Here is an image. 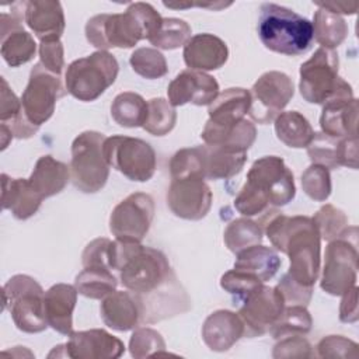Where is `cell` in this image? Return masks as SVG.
<instances>
[{
	"label": "cell",
	"mask_w": 359,
	"mask_h": 359,
	"mask_svg": "<svg viewBox=\"0 0 359 359\" xmlns=\"http://www.w3.org/2000/svg\"><path fill=\"white\" fill-rule=\"evenodd\" d=\"M111 266L118 272L123 287L139 302L142 323L151 324L191 309V299L160 250L115 240Z\"/></svg>",
	"instance_id": "6da1fadb"
},
{
	"label": "cell",
	"mask_w": 359,
	"mask_h": 359,
	"mask_svg": "<svg viewBox=\"0 0 359 359\" xmlns=\"http://www.w3.org/2000/svg\"><path fill=\"white\" fill-rule=\"evenodd\" d=\"M265 234L271 244L289 257L287 273L297 283L313 287L320 273L318 230L309 216H286L276 210L268 212Z\"/></svg>",
	"instance_id": "7a4b0ae2"
},
{
	"label": "cell",
	"mask_w": 359,
	"mask_h": 359,
	"mask_svg": "<svg viewBox=\"0 0 359 359\" xmlns=\"http://www.w3.org/2000/svg\"><path fill=\"white\" fill-rule=\"evenodd\" d=\"M294 196V177L283 158L264 156L250 167L247 181L234 199V208L250 217L268 212L271 206H285Z\"/></svg>",
	"instance_id": "3957f363"
},
{
	"label": "cell",
	"mask_w": 359,
	"mask_h": 359,
	"mask_svg": "<svg viewBox=\"0 0 359 359\" xmlns=\"http://www.w3.org/2000/svg\"><path fill=\"white\" fill-rule=\"evenodd\" d=\"M163 17L156 8L143 1L130 3L125 13L97 14L84 28L90 45L100 50L111 48H133L139 41L147 39L157 32Z\"/></svg>",
	"instance_id": "277c9868"
},
{
	"label": "cell",
	"mask_w": 359,
	"mask_h": 359,
	"mask_svg": "<svg viewBox=\"0 0 359 359\" xmlns=\"http://www.w3.org/2000/svg\"><path fill=\"white\" fill-rule=\"evenodd\" d=\"M257 31L262 45L280 55L297 56L311 48V22L293 10L275 3L261 4Z\"/></svg>",
	"instance_id": "5b68a950"
},
{
	"label": "cell",
	"mask_w": 359,
	"mask_h": 359,
	"mask_svg": "<svg viewBox=\"0 0 359 359\" xmlns=\"http://www.w3.org/2000/svg\"><path fill=\"white\" fill-rule=\"evenodd\" d=\"M119 65L108 50H97L73 60L65 73V87L79 101L97 100L118 77Z\"/></svg>",
	"instance_id": "8992f818"
},
{
	"label": "cell",
	"mask_w": 359,
	"mask_h": 359,
	"mask_svg": "<svg viewBox=\"0 0 359 359\" xmlns=\"http://www.w3.org/2000/svg\"><path fill=\"white\" fill-rule=\"evenodd\" d=\"M104 133L84 130L72 143L70 178L84 194L101 191L108 181L109 164L104 156Z\"/></svg>",
	"instance_id": "52a82bcc"
},
{
	"label": "cell",
	"mask_w": 359,
	"mask_h": 359,
	"mask_svg": "<svg viewBox=\"0 0 359 359\" xmlns=\"http://www.w3.org/2000/svg\"><path fill=\"white\" fill-rule=\"evenodd\" d=\"M43 296L42 286L28 275H14L4 283V309L10 311L20 331L38 334L49 327L45 317Z\"/></svg>",
	"instance_id": "ba28073f"
},
{
	"label": "cell",
	"mask_w": 359,
	"mask_h": 359,
	"mask_svg": "<svg viewBox=\"0 0 359 359\" xmlns=\"http://www.w3.org/2000/svg\"><path fill=\"white\" fill-rule=\"evenodd\" d=\"M358 229H348L328 241L324 254V266L320 286L331 296H342L356 285L358 279Z\"/></svg>",
	"instance_id": "9c48e42d"
},
{
	"label": "cell",
	"mask_w": 359,
	"mask_h": 359,
	"mask_svg": "<svg viewBox=\"0 0 359 359\" xmlns=\"http://www.w3.org/2000/svg\"><path fill=\"white\" fill-rule=\"evenodd\" d=\"M104 156L109 167L130 181L146 182L156 171V151L143 139L114 135L104 140Z\"/></svg>",
	"instance_id": "30bf717a"
},
{
	"label": "cell",
	"mask_w": 359,
	"mask_h": 359,
	"mask_svg": "<svg viewBox=\"0 0 359 359\" xmlns=\"http://www.w3.org/2000/svg\"><path fill=\"white\" fill-rule=\"evenodd\" d=\"M251 107V94L241 87H231L217 94L208 105L206 121L201 139L208 146H223Z\"/></svg>",
	"instance_id": "8fae6325"
},
{
	"label": "cell",
	"mask_w": 359,
	"mask_h": 359,
	"mask_svg": "<svg viewBox=\"0 0 359 359\" xmlns=\"http://www.w3.org/2000/svg\"><path fill=\"white\" fill-rule=\"evenodd\" d=\"M338 53L325 48H318L309 60L302 63L299 91L304 101L323 105L335 94L344 80L338 76Z\"/></svg>",
	"instance_id": "7c38bea8"
},
{
	"label": "cell",
	"mask_w": 359,
	"mask_h": 359,
	"mask_svg": "<svg viewBox=\"0 0 359 359\" xmlns=\"http://www.w3.org/2000/svg\"><path fill=\"white\" fill-rule=\"evenodd\" d=\"M66 93L60 76L50 73L38 62L32 67L28 84L20 98L25 118L39 128L53 115L56 101Z\"/></svg>",
	"instance_id": "4fadbf2b"
},
{
	"label": "cell",
	"mask_w": 359,
	"mask_h": 359,
	"mask_svg": "<svg viewBox=\"0 0 359 359\" xmlns=\"http://www.w3.org/2000/svg\"><path fill=\"white\" fill-rule=\"evenodd\" d=\"M154 210V199L151 195L133 192L112 209L109 231L116 240L140 243L150 230Z\"/></svg>",
	"instance_id": "5bb4252c"
},
{
	"label": "cell",
	"mask_w": 359,
	"mask_h": 359,
	"mask_svg": "<svg viewBox=\"0 0 359 359\" xmlns=\"http://www.w3.org/2000/svg\"><path fill=\"white\" fill-rule=\"evenodd\" d=\"M250 116L258 123H269L282 112L294 94L293 80L283 72L271 70L259 76L251 91Z\"/></svg>",
	"instance_id": "9a60e30c"
},
{
	"label": "cell",
	"mask_w": 359,
	"mask_h": 359,
	"mask_svg": "<svg viewBox=\"0 0 359 359\" xmlns=\"http://www.w3.org/2000/svg\"><path fill=\"white\" fill-rule=\"evenodd\" d=\"M286 307L280 292L264 283L251 292L238 310L244 324V337H261L269 332L271 327Z\"/></svg>",
	"instance_id": "2e32d148"
},
{
	"label": "cell",
	"mask_w": 359,
	"mask_h": 359,
	"mask_svg": "<svg viewBox=\"0 0 359 359\" xmlns=\"http://www.w3.org/2000/svg\"><path fill=\"white\" fill-rule=\"evenodd\" d=\"M212 191L202 177L171 178L167 191V205L170 210L185 220L203 219L212 206Z\"/></svg>",
	"instance_id": "e0dca14e"
},
{
	"label": "cell",
	"mask_w": 359,
	"mask_h": 359,
	"mask_svg": "<svg viewBox=\"0 0 359 359\" xmlns=\"http://www.w3.org/2000/svg\"><path fill=\"white\" fill-rule=\"evenodd\" d=\"M320 126L323 133L335 139L358 136V100L349 83L344 81L337 93L323 104Z\"/></svg>",
	"instance_id": "ac0fdd59"
},
{
	"label": "cell",
	"mask_w": 359,
	"mask_h": 359,
	"mask_svg": "<svg viewBox=\"0 0 359 359\" xmlns=\"http://www.w3.org/2000/svg\"><path fill=\"white\" fill-rule=\"evenodd\" d=\"M22 14L18 3L11 6V14L0 15V52L11 67L28 63L36 52L34 36L22 28Z\"/></svg>",
	"instance_id": "d6986e66"
},
{
	"label": "cell",
	"mask_w": 359,
	"mask_h": 359,
	"mask_svg": "<svg viewBox=\"0 0 359 359\" xmlns=\"http://www.w3.org/2000/svg\"><path fill=\"white\" fill-rule=\"evenodd\" d=\"M219 94L216 79L199 70H182L171 80L167 88L168 102L175 108L188 102L194 105H209Z\"/></svg>",
	"instance_id": "ffe728a7"
},
{
	"label": "cell",
	"mask_w": 359,
	"mask_h": 359,
	"mask_svg": "<svg viewBox=\"0 0 359 359\" xmlns=\"http://www.w3.org/2000/svg\"><path fill=\"white\" fill-rule=\"evenodd\" d=\"M62 346L63 356L73 359H116L125 352V345L119 338L100 328L72 332Z\"/></svg>",
	"instance_id": "44dd1931"
},
{
	"label": "cell",
	"mask_w": 359,
	"mask_h": 359,
	"mask_svg": "<svg viewBox=\"0 0 359 359\" xmlns=\"http://www.w3.org/2000/svg\"><path fill=\"white\" fill-rule=\"evenodd\" d=\"M22 20L35 36L43 41H60L65 31V14L62 4L52 0L18 1Z\"/></svg>",
	"instance_id": "7402d4cb"
},
{
	"label": "cell",
	"mask_w": 359,
	"mask_h": 359,
	"mask_svg": "<svg viewBox=\"0 0 359 359\" xmlns=\"http://www.w3.org/2000/svg\"><path fill=\"white\" fill-rule=\"evenodd\" d=\"M182 56L191 70H217L227 62L229 48L222 38L213 34H196L184 45Z\"/></svg>",
	"instance_id": "603a6c76"
},
{
	"label": "cell",
	"mask_w": 359,
	"mask_h": 359,
	"mask_svg": "<svg viewBox=\"0 0 359 359\" xmlns=\"http://www.w3.org/2000/svg\"><path fill=\"white\" fill-rule=\"evenodd\" d=\"M241 337H244V324L238 313L220 309L203 321L202 339L210 351H229Z\"/></svg>",
	"instance_id": "cb8c5ba5"
},
{
	"label": "cell",
	"mask_w": 359,
	"mask_h": 359,
	"mask_svg": "<svg viewBox=\"0 0 359 359\" xmlns=\"http://www.w3.org/2000/svg\"><path fill=\"white\" fill-rule=\"evenodd\" d=\"M77 289L69 283L50 286L43 296V309L48 325L63 335L73 332V311L77 303Z\"/></svg>",
	"instance_id": "d4e9b609"
},
{
	"label": "cell",
	"mask_w": 359,
	"mask_h": 359,
	"mask_svg": "<svg viewBox=\"0 0 359 359\" xmlns=\"http://www.w3.org/2000/svg\"><path fill=\"white\" fill-rule=\"evenodd\" d=\"M104 324L115 331L135 330L142 324V309L129 290H114L105 296L100 306Z\"/></svg>",
	"instance_id": "484cf974"
},
{
	"label": "cell",
	"mask_w": 359,
	"mask_h": 359,
	"mask_svg": "<svg viewBox=\"0 0 359 359\" xmlns=\"http://www.w3.org/2000/svg\"><path fill=\"white\" fill-rule=\"evenodd\" d=\"M43 198L29 185L28 178H11L1 174V206L10 210L18 220H27L34 216Z\"/></svg>",
	"instance_id": "4316f807"
},
{
	"label": "cell",
	"mask_w": 359,
	"mask_h": 359,
	"mask_svg": "<svg viewBox=\"0 0 359 359\" xmlns=\"http://www.w3.org/2000/svg\"><path fill=\"white\" fill-rule=\"evenodd\" d=\"M70 167L46 154L36 160L35 167L28 178L29 185L43 199L53 196L65 189L70 180Z\"/></svg>",
	"instance_id": "83f0119b"
},
{
	"label": "cell",
	"mask_w": 359,
	"mask_h": 359,
	"mask_svg": "<svg viewBox=\"0 0 359 359\" xmlns=\"http://www.w3.org/2000/svg\"><path fill=\"white\" fill-rule=\"evenodd\" d=\"M280 264V257L273 248L257 244L236 254L234 269L247 272L261 282H266L275 276Z\"/></svg>",
	"instance_id": "f1b7e54d"
},
{
	"label": "cell",
	"mask_w": 359,
	"mask_h": 359,
	"mask_svg": "<svg viewBox=\"0 0 359 359\" xmlns=\"http://www.w3.org/2000/svg\"><path fill=\"white\" fill-rule=\"evenodd\" d=\"M203 147L205 180H229L238 174L247 161V151H234L208 144Z\"/></svg>",
	"instance_id": "f546056e"
},
{
	"label": "cell",
	"mask_w": 359,
	"mask_h": 359,
	"mask_svg": "<svg viewBox=\"0 0 359 359\" xmlns=\"http://www.w3.org/2000/svg\"><path fill=\"white\" fill-rule=\"evenodd\" d=\"M273 122L276 137L287 147H307L314 136V130L310 122L299 111L280 112Z\"/></svg>",
	"instance_id": "4dcf8cb0"
},
{
	"label": "cell",
	"mask_w": 359,
	"mask_h": 359,
	"mask_svg": "<svg viewBox=\"0 0 359 359\" xmlns=\"http://www.w3.org/2000/svg\"><path fill=\"white\" fill-rule=\"evenodd\" d=\"M313 38L325 49H335L338 48L348 35V24L345 20L318 6L317 11L313 17Z\"/></svg>",
	"instance_id": "1f68e13d"
},
{
	"label": "cell",
	"mask_w": 359,
	"mask_h": 359,
	"mask_svg": "<svg viewBox=\"0 0 359 359\" xmlns=\"http://www.w3.org/2000/svg\"><path fill=\"white\" fill-rule=\"evenodd\" d=\"M147 115V101L133 91L118 94L111 104L112 119L123 128L143 126Z\"/></svg>",
	"instance_id": "d6a6232c"
},
{
	"label": "cell",
	"mask_w": 359,
	"mask_h": 359,
	"mask_svg": "<svg viewBox=\"0 0 359 359\" xmlns=\"http://www.w3.org/2000/svg\"><path fill=\"white\" fill-rule=\"evenodd\" d=\"M74 286L84 297L102 300L105 296L116 290L118 279L109 269L87 266L76 276Z\"/></svg>",
	"instance_id": "836d02e7"
},
{
	"label": "cell",
	"mask_w": 359,
	"mask_h": 359,
	"mask_svg": "<svg viewBox=\"0 0 359 359\" xmlns=\"http://www.w3.org/2000/svg\"><path fill=\"white\" fill-rule=\"evenodd\" d=\"M262 233L259 223L248 217H238L227 224L223 233V240L226 247L231 252L237 254L251 245L261 244Z\"/></svg>",
	"instance_id": "e575fe53"
},
{
	"label": "cell",
	"mask_w": 359,
	"mask_h": 359,
	"mask_svg": "<svg viewBox=\"0 0 359 359\" xmlns=\"http://www.w3.org/2000/svg\"><path fill=\"white\" fill-rule=\"evenodd\" d=\"M311 325L313 318L306 306L292 304L283 309L279 318L271 327L269 334L275 339H280L289 335H306L310 332Z\"/></svg>",
	"instance_id": "d590c367"
},
{
	"label": "cell",
	"mask_w": 359,
	"mask_h": 359,
	"mask_svg": "<svg viewBox=\"0 0 359 359\" xmlns=\"http://www.w3.org/2000/svg\"><path fill=\"white\" fill-rule=\"evenodd\" d=\"M177 122L175 108L161 97L147 101V115L143 129L153 136H164L170 133Z\"/></svg>",
	"instance_id": "8d00e7d4"
},
{
	"label": "cell",
	"mask_w": 359,
	"mask_h": 359,
	"mask_svg": "<svg viewBox=\"0 0 359 359\" xmlns=\"http://www.w3.org/2000/svg\"><path fill=\"white\" fill-rule=\"evenodd\" d=\"M191 38V27L181 18H163L160 28L154 35L149 38V42L156 46V49L172 50L184 46Z\"/></svg>",
	"instance_id": "74e56055"
},
{
	"label": "cell",
	"mask_w": 359,
	"mask_h": 359,
	"mask_svg": "<svg viewBox=\"0 0 359 359\" xmlns=\"http://www.w3.org/2000/svg\"><path fill=\"white\" fill-rule=\"evenodd\" d=\"M129 63L135 73L149 80L160 79L168 72L164 55L156 48L143 46L135 49L129 57Z\"/></svg>",
	"instance_id": "f35d334b"
},
{
	"label": "cell",
	"mask_w": 359,
	"mask_h": 359,
	"mask_svg": "<svg viewBox=\"0 0 359 359\" xmlns=\"http://www.w3.org/2000/svg\"><path fill=\"white\" fill-rule=\"evenodd\" d=\"M171 178L202 177L205 178V147H185L178 150L170 160Z\"/></svg>",
	"instance_id": "ab89813d"
},
{
	"label": "cell",
	"mask_w": 359,
	"mask_h": 359,
	"mask_svg": "<svg viewBox=\"0 0 359 359\" xmlns=\"http://www.w3.org/2000/svg\"><path fill=\"white\" fill-rule=\"evenodd\" d=\"M129 352L136 359L167 355L161 334L149 327H136L129 339Z\"/></svg>",
	"instance_id": "60d3db41"
},
{
	"label": "cell",
	"mask_w": 359,
	"mask_h": 359,
	"mask_svg": "<svg viewBox=\"0 0 359 359\" xmlns=\"http://www.w3.org/2000/svg\"><path fill=\"white\" fill-rule=\"evenodd\" d=\"M311 219L318 230L320 237L327 241L339 237L349 226L346 215L330 203L321 206Z\"/></svg>",
	"instance_id": "b9f144b4"
},
{
	"label": "cell",
	"mask_w": 359,
	"mask_h": 359,
	"mask_svg": "<svg viewBox=\"0 0 359 359\" xmlns=\"http://www.w3.org/2000/svg\"><path fill=\"white\" fill-rule=\"evenodd\" d=\"M302 188L304 194L317 202H324L331 195L330 170L320 164L309 165L302 174Z\"/></svg>",
	"instance_id": "7bdbcfd3"
},
{
	"label": "cell",
	"mask_w": 359,
	"mask_h": 359,
	"mask_svg": "<svg viewBox=\"0 0 359 359\" xmlns=\"http://www.w3.org/2000/svg\"><path fill=\"white\" fill-rule=\"evenodd\" d=\"M338 140L323 132L316 133L307 146V154L313 164H320L328 170L341 167L338 160Z\"/></svg>",
	"instance_id": "ee69618b"
},
{
	"label": "cell",
	"mask_w": 359,
	"mask_h": 359,
	"mask_svg": "<svg viewBox=\"0 0 359 359\" xmlns=\"http://www.w3.org/2000/svg\"><path fill=\"white\" fill-rule=\"evenodd\" d=\"M317 355L320 358H341V359H358V344L342 335H328L320 339L317 344Z\"/></svg>",
	"instance_id": "f6af8a7d"
},
{
	"label": "cell",
	"mask_w": 359,
	"mask_h": 359,
	"mask_svg": "<svg viewBox=\"0 0 359 359\" xmlns=\"http://www.w3.org/2000/svg\"><path fill=\"white\" fill-rule=\"evenodd\" d=\"M262 283L264 282H261L258 278L234 268L224 272L220 278L222 289L243 300Z\"/></svg>",
	"instance_id": "bcb514c9"
},
{
	"label": "cell",
	"mask_w": 359,
	"mask_h": 359,
	"mask_svg": "<svg viewBox=\"0 0 359 359\" xmlns=\"http://www.w3.org/2000/svg\"><path fill=\"white\" fill-rule=\"evenodd\" d=\"M111 251H112V241L105 237L94 238L90 241L83 254L81 262L84 268H102L112 271L111 266Z\"/></svg>",
	"instance_id": "7dc6e473"
},
{
	"label": "cell",
	"mask_w": 359,
	"mask_h": 359,
	"mask_svg": "<svg viewBox=\"0 0 359 359\" xmlns=\"http://www.w3.org/2000/svg\"><path fill=\"white\" fill-rule=\"evenodd\" d=\"M272 356L280 358H313L316 356L311 344L303 335H289L278 339Z\"/></svg>",
	"instance_id": "c3c4849f"
},
{
	"label": "cell",
	"mask_w": 359,
	"mask_h": 359,
	"mask_svg": "<svg viewBox=\"0 0 359 359\" xmlns=\"http://www.w3.org/2000/svg\"><path fill=\"white\" fill-rule=\"evenodd\" d=\"M276 289L280 292L285 304H299V306H307L313 296V287H306L296 280L290 278V275L286 272L280 280L276 285Z\"/></svg>",
	"instance_id": "681fc988"
},
{
	"label": "cell",
	"mask_w": 359,
	"mask_h": 359,
	"mask_svg": "<svg viewBox=\"0 0 359 359\" xmlns=\"http://www.w3.org/2000/svg\"><path fill=\"white\" fill-rule=\"evenodd\" d=\"M39 63L53 74L60 76L65 67V49L60 41H43L39 43Z\"/></svg>",
	"instance_id": "f907efd6"
},
{
	"label": "cell",
	"mask_w": 359,
	"mask_h": 359,
	"mask_svg": "<svg viewBox=\"0 0 359 359\" xmlns=\"http://www.w3.org/2000/svg\"><path fill=\"white\" fill-rule=\"evenodd\" d=\"M22 112L21 100L17 98L4 77H1V101H0V122L10 123Z\"/></svg>",
	"instance_id": "816d5d0a"
},
{
	"label": "cell",
	"mask_w": 359,
	"mask_h": 359,
	"mask_svg": "<svg viewBox=\"0 0 359 359\" xmlns=\"http://www.w3.org/2000/svg\"><path fill=\"white\" fill-rule=\"evenodd\" d=\"M338 160L341 167L358 168V136L342 137L338 140Z\"/></svg>",
	"instance_id": "f5cc1de1"
},
{
	"label": "cell",
	"mask_w": 359,
	"mask_h": 359,
	"mask_svg": "<svg viewBox=\"0 0 359 359\" xmlns=\"http://www.w3.org/2000/svg\"><path fill=\"white\" fill-rule=\"evenodd\" d=\"M358 318V286L355 285L342 294V300L339 304V320L342 323H356Z\"/></svg>",
	"instance_id": "db71d44e"
},
{
	"label": "cell",
	"mask_w": 359,
	"mask_h": 359,
	"mask_svg": "<svg viewBox=\"0 0 359 359\" xmlns=\"http://www.w3.org/2000/svg\"><path fill=\"white\" fill-rule=\"evenodd\" d=\"M317 6H321L335 14H353L358 10V4H345V3H317Z\"/></svg>",
	"instance_id": "11a10c76"
},
{
	"label": "cell",
	"mask_w": 359,
	"mask_h": 359,
	"mask_svg": "<svg viewBox=\"0 0 359 359\" xmlns=\"http://www.w3.org/2000/svg\"><path fill=\"white\" fill-rule=\"evenodd\" d=\"M14 136H13V133L10 132V129L7 128V126H4V125H0V140H1V150H4L7 146H8V143L11 142V139H13Z\"/></svg>",
	"instance_id": "9f6ffc18"
}]
</instances>
